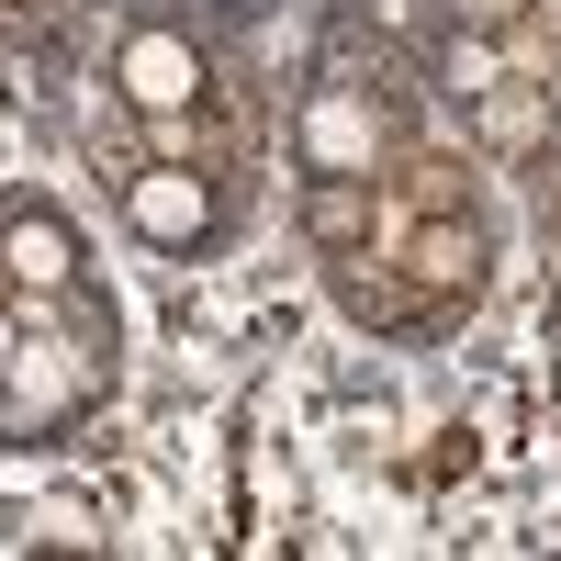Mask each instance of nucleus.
<instances>
[{
    "label": "nucleus",
    "mask_w": 561,
    "mask_h": 561,
    "mask_svg": "<svg viewBox=\"0 0 561 561\" xmlns=\"http://www.w3.org/2000/svg\"><path fill=\"white\" fill-rule=\"evenodd\" d=\"M293 158H304V180H382L393 113L370 102L359 79H314L304 102H293Z\"/></svg>",
    "instance_id": "f03ea898"
},
{
    "label": "nucleus",
    "mask_w": 561,
    "mask_h": 561,
    "mask_svg": "<svg viewBox=\"0 0 561 561\" xmlns=\"http://www.w3.org/2000/svg\"><path fill=\"white\" fill-rule=\"evenodd\" d=\"M124 225H135V248H158V259H214L225 248V192L192 158H147L124 180Z\"/></svg>",
    "instance_id": "20e7f679"
},
{
    "label": "nucleus",
    "mask_w": 561,
    "mask_h": 561,
    "mask_svg": "<svg viewBox=\"0 0 561 561\" xmlns=\"http://www.w3.org/2000/svg\"><path fill=\"white\" fill-rule=\"evenodd\" d=\"M438 12H449L460 34H505V23H517V12H528V0H438Z\"/></svg>",
    "instance_id": "1a4fd4ad"
},
{
    "label": "nucleus",
    "mask_w": 561,
    "mask_h": 561,
    "mask_svg": "<svg viewBox=\"0 0 561 561\" xmlns=\"http://www.w3.org/2000/svg\"><path fill=\"white\" fill-rule=\"evenodd\" d=\"M113 90H124V113H147V124H192L203 113V90H214V57H203V34L192 23H124L113 45Z\"/></svg>",
    "instance_id": "7ed1b4c3"
},
{
    "label": "nucleus",
    "mask_w": 561,
    "mask_h": 561,
    "mask_svg": "<svg viewBox=\"0 0 561 561\" xmlns=\"http://www.w3.org/2000/svg\"><path fill=\"white\" fill-rule=\"evenodd\" d=\"M404 270H415V280H427V293H438V304H449V293H460V304H472V293H483V225H472V214H460V225L438 214V225H427V237H415V259H404Z\"/></svg>",
    "instance_id": "423d86ee"
},
{
    "label": "nucleus",
    "mask_w": 561,
    "mask_h": 561,
    "mask_svg": "<svg viewBox=\"0 0 561 561\" xmlns=\"http://www.w3.org/2000/svg\"><path fill=\"white\" fill-rule=\"evenodd\" d=\"M23 337H34V325H23V293H0V382L23 370Z\"/></svg>",
    "instance_id": "9d476101"
},
{
    "label": "nucleus",
    "mask_w": 561,
    "mask_h": 561,
    "mask_svg": "<svg viewBox=\"0 0 561 561\" xmlns=\"http://www.w3.org/2000/svg\"><path fill=\"white\" fill-rule=\"evenodd\" d=\"M438 90H460V102H483V90H505V57H494V34H460L438 45Z\"/></svg>",
    "instance_id": "6e6552de"
},
{
    "label": "nucleus",
    "mask_w": 561,
    "mask_h": 561,
    "mask_svg": "<svg viewBox=\"0 0 561 561\" xmlns=\"http://www.w3.org/2000/svg\"><path fill=\"white\" fill-rule=\"evenodd\" d=\"M304 237L314 248H359L370 237V180H314L304 192Z\"/></svg>",
    "instance_id": "0eeeda50"
},
{
    "label": "nucleus",
    "mask_w": 561,
    "mask_h": 561,
    "mask_svg": "<svg viewBox=\"0 0 561 561\" xmlns=\"http://www.w3.org/2000/svg\"><path fill=\"white\" fill-rule=\"evenodd\" d=\"M550 113H561V90H550Z\"/></svg>",
    "instance_id": "f8f14e48"
},
{
    "label": "nucleus",
    "mask_w": 561,
    "mask_h": 561,
    "mask_svg": "<svg viewBox=\"0 0 561 561\" xmlns=\"http://www.w3.org/2000/svg\"><path fill=\"white\" fill-rule=\"evenodd\" d=\"M79 225L57 203H12L0 214V293H23V304H68L79 293Z\"/></svg>",
    "instance_id": "39448f33"
},
{
    "label": "nucleus",
    "mask_w": 561,
    "mask_h": 561,
    "mask_svg": "<svg viewBox=\"0 0 561 561\" xmlns=\"http://www.w3.org/2000/svg\"><path fill=\"white\" fill-rule=\"evenodd\" d=\"M113 382V304H90V280L68 293V337H23V370L0 382V449H45V438H68L90 393Z\"/></svg>",
    "instance_id": "f257e3e1"
},
{
    "label": "nucleus",
    "mask_w": 561,
    "mask_h": 561,
    "mask_svg": "<svg viewBox=\"0 0 561 561\" xmlns=\"http://www.w3.org/2000/svg\"><path fill=\"white\" fill-rule=\"evenodd\" d=\"M225 12H237V23H259V12H270V0H225Z\"/></svg>",
    "instance_id": "9b49d317"
}]
</instances>
